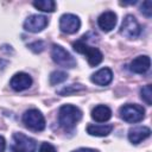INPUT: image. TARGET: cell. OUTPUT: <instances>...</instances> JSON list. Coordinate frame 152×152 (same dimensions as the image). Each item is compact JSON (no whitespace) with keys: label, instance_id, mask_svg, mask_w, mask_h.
Here are the masks:
<instances>
[{"label":"cell","instance_id":"ac0fdd59","mask_svg":"<svg viewBox=\"0 0 152 152\" xmlns=\"http://www.w3.org/2000/svg\"><path fill=\"white\" fill-rule=\"evenodd\" d=\"M84 89H86L84 86H82L80 83H76V84H70V86H66V87L62 88L61 90H58V94L62 95V96H69V95L78 93V91H82Z\"/></svg>","mask_w":152,"mask_h":152},{"label":"cell","instance_id":"30bf717a","mask_svg":"<svg viewBox=\"0 0 152 152\" xmlns=\"http://www.w3.org/2000/svg\"><path fill=\"white\" fill-rule=\"evenodd\" d=\"M32 84V78L26 72H17L12 76L10 81V86L15 91H23L27 88H30Z\"/></svg>","mask_w":152,"mask_h":152},{"label":"cell","instance_id":"ba28073f","mask_svg":"<svg viewBox=\"0 0 152 152\" xmlns=\"http://www.w3.org/2000/svg\"><path fill=\"white\" fill-rule=\"evenodd\" d=\"M81 27V20L77 15L71 13H65L59 18V28L66 34L76 33Z\"/></svg>","mask_w":152,"mask_h":152},{"label":"cell","instance_id":"52a82bcc","mask_svg":"<svg viewBox=\"0 0 152 152\" xmlns=\"http://www.w3.org/2000/svg\"><path fill=\"white\" fill-rule=\"evenodd\" d=\"M140 32H141V27L138 20L135 19V17L132 14H127L125 19L122 20L120 33L128 39H135L139 37Z\"/></svg>","mask_w":152,"mask_h":152},{"label":"cell","instance_id":"7a4b0ae2","mask_svg":"<svg viewBox=\"0 0 152 152\" xmlns=\"http://www.w3.org/2000/svg\"><path fill=\"white\" fill-rule=\"evenodd\" d=\"M72 48H74V50H75L76 52L87 56L88 63H89V65H91V66L99 65V64L102 62V59H103L102 52H101L97 48H94V46H90L89 44H87L84 36H83L81 39H78L77 42H75V43L72 44Z\"/></svg>","mask_w":152,"mask_h":152},{"label":"cell","instance_id":"6da1fadb","mask_svg":"<svg viewBox=\"0 0 152 152\" xmlns=\"http://www.w3.org/2000/svg\"><path fill=\"white\" fill-rule=\"evenodd\" d=\"M82 119V112L72 104H63L58 110V124L65 131H72L77 122Z\"/></svg>","mask_w":152,"mask_h":152},{"label":"cell","instance_id":"7402d4cb","mask_svg":"<svg viewBox=\"0 0 152 152\" xmlns=\"http://www.w3.org/2000/svg\"><path fill=\"white\" fill-rule=\"evenodd\" d=\"M28 48H30V49H31L33 52H42V51L44 50L45 45H44V43H43L42 40H38V42L31 43V44L28 45Z\"/></svg>","mask_w":152,"mask_h":152},{"label":"cell","instance_id":"d4e9b609","mask_svg":"<svg viewBox=\"0 0 152 152\" xmlns=\"http://www.w3.org/2000/svg\"><path fill=\"white\" fill-rule=\"evenodd\" d=\"M72 152H99L97 150H94V148H78V150H75Z\"/></svg>","mask_w":152,"mask_h":152},{"label":"cell","instance_id":"8992f818","mask_svg":"<svg viewBox=\"0 0 152 152\" xmlns=\"http://www.w3.org/2000/svg\"><path fill=\"white\" fill-rule=\"evenodd\" d=\"M51 57L55 63L63 68H74L76 66V61L75 58L61 45L53 44L51 48Z\"/></svg>","mask_w":152,"mask_h":152},{"label":"cell","instance_id":"d6986e66","mask_svg":"<svg viewBox=\"0 0 152 152\" xmlns=\"http://www.w3.org/2000/svg\"><path fill=\"white\" fill-rule=\"evenodd\" d=\"M66 78H68V74L65 71H61V70L52 71L50 74V84H52V86L59 84V83L64 82Z\"/></svg>","mask_w":152,"mask_h":152},{"label":"cell","instance_id":"2e32d148","mask_svg":"<svg viewBox=\"0 0 152 152\" xmlns=\"http://www.w3.org/2000/svg\"><path fill=\"white\" fill-rule=\"evenodd\" d=\"M113 131V125H88L87 133L94 137H107Z\"/></svg>","mask_w":152,"mask_h":152},{"label":"cell","instance_id":"44dd1931","mask_svg":"<svg viewBox=\"0 0 152 152\" xmlns=\"http://www.w3.org/2000/svg\"><path fill=\"white\" fill-rule=\"evenodd\" d=\"M140 11L144 15H146L147 18H151V15H152V2L150 0L144 1L141 7H140Z\"/></svg>","mask_w":152,"mask_h":152},{"label":"cell","instance_id":"603a6c76","mask_svg":"<svg viewBox=\"0 0 152 152\" xmlns=\"http://www.w3.org/2000/svg\"><path fill=\"white\" fill-rule=\"evenodd\" d=\"M39 152H57V151L50 142H43L39 147Z\"/></svg>","mask_w":152,"mask_h":152},{"label":"cell","instance_id":"8fae6325","mask_svg":"<svg viewBox=\"0 0 152 152\" xmlns=\"http://www.w3.org/2000/svg\"><path fill=\"white\" fill-rule=\"evenodd\" d=\"M116 21H118V17L114 12L112 11H107V12H103L99 18H97V25L99 27L104 31V32H109L112 31L115 25H116Z\"/></svg>","mask_w":152,"mask_h":152},{"label":"cell","instance_id":"4fadbf2b","mask_svg":"<svg viewBox=\"0 0 152 152\" xmlns=\"http://www.w3.org/2000/svg\"><path fill=\"white\" fill-rule=\"evenodd\" d=\"M151 65V61L148 56H138L129 64V70L134 74H145Z\"/></svg>","mask_w":152,"mask_h":152},{"label":"cell","instance_id":"9c48e42d","mask_svg":"<svg viewBox=\"0 0 152 152\" xmlns=\"http://www.w3.org/2000/svg\"><path fill=\"white\" fill-rule=\"evenodd\" d=\"M48 18L42 14H32L24 21V30L32 33H38L48 26Z\"/></svg>","mask_w":152,"mask_h":152},{"label":"cell","instance_id":"3957f363","mask_svg":"<svg viewBox=\"0 0 152 152\" xmlns=\"http://www.w3.org/2000/svg\"><path fill=\"white\" fill-rule=\"evenodd\" d=\"M36 150H37V142L34 139L20 132L13 134L12 144H11L12 152H36Z\"/></svg>","mask_w":152,"mask_h":152},{"label":"cell","instance_id":"5b68a950","mask_svg":"<svg viewBox=\"0 0 152 152\" xmlns=\"http://www.w3.org/2000/svg\"><path fill=\"white\" fill-rule=\"evenodd\" d=\"M23 122L25 126L34 132H40L45 128L44 115L38 109H28L23 114Z\"/></svg>","mask_w":152,"mask_h":152},{"label":"cell","instance_id":"ffe728a7","mask_svg":"<svg viewBox=\"0 0 152 152\" xmlns=\"http://www.w3.org/2000/svg\"><path fill=\"white\" fill-rule=\"evenodd\" d=\"M140 95H141V99L146 102V104L151 106L152 104V89H151V84H146L145 87L141 88L140 90Z\"/></svg>","mask_w":152,"mask_h":152},{"label":"cell","instance_id":"cb8c5ba5","mask_svg":"<svg viewBox=\"0 0 152 152\" xmlns=\"http://www.w3.org/2000/svg\"><path fill=\"white\" fill-rule=\"evenodd\" d=\"M5 148H6V141L4 137L0 135V152H5Z\"/></svg>","mask_w":152,"mask_h":152},{"label":"cell","instance_id":"e0dca14e","mask_svg":"<svg viewBox=\"0 0 152 152\" xmlns=\"http://www.w3.org/2000/svg\"><path fill=\"white\" fill-rule=\"evenodd\" d=\"M33 6L42 12H53L56 10V2L52 0H36L33 1Z\"/></svg>","mask_w":152,"mask_h":152},{"label":"cell","instance_id":"9a60e30c","mask_svg":"<svg viewBox=\"0 0 152 152\" xmlns=\"http://www.w3.org/2000/svg\"><path fill=\"white\" fill-rule=\"evenodd\" d=\"M91 118L96 122H106L112 118V110L104 104H99L91 110Z\"/></svg>","mask_w":152,"mask_h":152},{"label":"cell","instance_id":"7c38bea8","mask_svg":"<svg viewBox=\"0 0 152 152\" xmlns=\"http://www.w3.org/2000/svg\"><path fill=\"white\" fill-rule=\"evenodd\" d=\"M151 135V129L146 126H137L128 131V139L132 144H139Z\"/></svg>","mask_w":152,"mask_h":152},{"label":"cell","instance_id":"5bb4252c","mask_svg":"<svg viewBox=\"0 0 152 152\" xmlns=\"http://www.w3.org/2000/svg\"><path fill=\"white\" fill-rule=\"evenodd\" d=\"M91 82L97 84V86H108L112 80H113V72L109 68H102L100 70H97L95 74L91 75L90 77Z\"/></svg>","mask_w":152,"mask_h":152},{"label":"cell","instance_id":"277c9868","mask_svg":"<svg viewBox=\"0 0 152 152\" xmlns=\"http://www.w3.org/2000/svg\"><path fill=\"white\" fill-rule=\"evenodd\" d=\"M119 114L124 121L129 122V124H135L144 119L145 109L139 104L127 103V104H124L122 107H120Z\"/></svg>","mask_w":152,"mask_h":152}]
</instances>
